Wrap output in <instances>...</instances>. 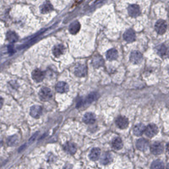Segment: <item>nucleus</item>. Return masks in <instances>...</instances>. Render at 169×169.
Returning a JSON list of instances; mask_svg holds the SVG:
<instances>
[{"mask_svg":"<svg viewBox=\"0 0 169 169\" xmlns=\"http://www.w3.org/2000/svg\"><path fill=\"white\" fill-rule=\"evenodd\" d=\"M39 97H40L41 101L47 102V101L50 100L53 97L52 90L48 87H43V88L41 89V90L39 91Z\"/></svg>","mask_w":169,"mask_h":169,"instance_id":"f257e3e1","label":"nucleus"},{"mask_svg":"<svg viewBox=\"0 0 169 169\" xmlns=\"http://www.w3.org/2000/svg\"><path fill=\"white\" fill-rule=\"evenodd\" d=\"M151 169H164V165L163 162L160 160H156L152 162L151 166Z\"/></svg>","mask_w":169,"mask_h":169,"instance_id":"a878e982","label":"nucleus"},{"mask_svg":"<svg viewBox=\"0 0 169 169\" xmlns=\"http://www.w3.org/2000/svg\"><path fill=\"white\" fill-rule=\"evenodd\" d=\"M113 161V156H112V154L110 152H105L101 156V163L103 164V165H107V164H109L110 162H112Z\"/></svg>","mask_w":169,"mask_h":169,"instance_id":"f3484780","label":"nucleus"},{"mask_svg":"<svg viewBox=\"0 0 169 169\" xmlns=\"http://www.w3.org/2000/svg\"><path fill=\"white\" fill-rule=\"evenodd\" d=\"M74 74L78 77H84L87 74V68L86 65H78L74 68Z\"/></svg>","mask_w":169,"mask_h":169,"instance_id":"0eeeda50","label":"nucleus"},{"mask_svg":"<svg viewBox=\"0 0 169 169\" xmlns=\"http://www.w3.org/2000/svg\"><path fill=\"white\" fill-rule=\"evenodd\" d=\"M112 145L114 149L116 150H120L123 147V141L120 138H115L112 142Z\"/></svg>","mask_w":169,"mask_h":169,"instance_id":"393cba45","label":"nucleus"},{"mask_svg":"<svg viewBox=\"0 0 169 169\" xmlns=\"http://www.w3.org/2000/svg\"><path fill=\"white\" fill-rule=\"evenodd\" d=\"M55 89L58 93H65L69 90V86L67 83L61 81V82H58L57 84Z\"/></svg>","mask_w":169,"mask_h":169,"instance_id":"dca6fc26","label":"nucleus"},{"mask_svg":"<svg viewBox=\"0 0 169 169\" xmlns=\"http://www.w3.org/2000/svg\"><path fill=\"white\" fill-rule=\"evenodd\" d=\"M116 124L120 129H126L129 126V119L127 118L123 117V116H120L116 119Z\"/></svg>","mask_w":169,"mask_h":169,"instance_id":"6e6552de","label":"nucleus"},{"mask_svg":"<svg viewBox=\"0 0 169 169\" xmlns=\"http://www.w3.org/2000/svg\"><path fill=\"white\" fill-rule=\"evenodd\" d=\"M17 141H18V138L16 135H13L11 137H8L7 140V143L8 145H16Z\"/></svg>","mask_w":169,"mask_h":169,"instance_id":"cd10ccee","label":"nucleus"},{"mask_svg":"<svg viewBox=\"0 0 169 169\" xmlns=\"http://www.w3.org/2000/svg\"><path fill=\"white\" fill-rule=\"evenodd\" d=\"M64 149L67 153H69L70 155H74L76 152L77 147H76V145L72 143V142H67L64 146Z\"/></svg>","mask_w":169,"mask_h":169,"instance_id":"4468645a","label":"nucleus"},{"mask_svg":"<svg viewBox=\"0 0 169 169\" xmlns=\"http://www.w3.org/2000/svg\"><path fill=\"white\" fill-rule=\"evenodd\" d=\"M156 53L162 58H169V48L164 44H161L156 47Z\"/></svg>","mask_w":169,"mask_h":169,"instance_id":"7ed1b4c3","label":"nucleus"},{"mask_svg":"<svg viewBox=\"0 0 169 169\" xmlns=\"http://www.w3.org/2000/svg\"><path fill=\"white\" fill-rule=\"evenodd\" d=\"M104 65V61H103V58L100 55H95L92 58V65L95 67V68H100L101 66Z\"/></svg>","mask_w":169,"mask_h":169,"instance_id":"a211bd4d","label":"nucleus"},{"mask_svg":"<svg viewBox=\"0 0 169 169\" xmlns=\"http://www.w3.org/2000/svg\"><path fill=\"white\" fill-rule=\"evenodd\" d=\"M166 149H167V151H168V153L169 154V143L167 145V148H166Z\"/></svg>","mask_w":169,"mask_h":169,"instance_id":"c85d7f7f","label":"nucleus"},{"mask_svg":"<svg viewBox=\"0 0 169 169\" xmlns=\"http://www.w3.org/2000/svg\"><path fill=\"white\" fill-rule=\"evenodd\" d=\"M163 151H164L163 145L160 142H155L151 146V151L154 155H160L163 152Z\"/></svg>","mask_w":169,"mask_h":169,"instance_id":"423d86ee","label":"nucleus"},{"mask_svg":"<svg viewBox=\"0 0 169 169\" xmlns=\"http://www.w3.org/2000/svg\"><path fill=\"white\" fill-rule=\"evenodd\" d=\"M123 38H124V40L126 41H128V42H133L135 40V32L132 29L127 30L124 32Z\"/></svg>","mask_w":169,"mask_h":169,"instance_id":"ddd939ff","label":"nucleus"},{"mask_svg":"<svg viewBox=\"0 0 169 169\" xmlns=\"http://www.w3.org/2000/svg\"><path fill=\"white\" fill-rule=\"evenodd\" d=\"M118 56H119L118 51L114 48L108 50L107 53V59H109V60H115V59L118 58Z\"/></svg>","mask_w":169,"mask_h":169,"instance_id":"4be33fe9","label":"nucleus"},{"mask_svg":"<svg viewBox=\"0 0 169 169\" xmlns=\"http://www.w3.org/2000/svg\"><path fill=\"white\" fill-rule=\"evenodd\" d=\"M167 169H169V163L167 165Z\"/></svg>","mask_w":169,"mask_h":169,"instance_id":"c756f323","label":"nucleus"},{"mask_svg":"<svg viewBox=\"0 0 169 169\" xmlns=\"http://www.w3.org/2000/svg\"><path fill=\"white\" fill-rule=\"evenodd\" d=\"M45 78V73L39 69H36L33 70L32 72V79L36 82H41L44 80Z\"/></svg>","mask_w":169,"mask_h":169,"instance_id":"1a4fd4ad","label":"nucleus"},{"mask_svg":"<svg viewBox=\"0 0 169 169\" xmlns=\"http://www.w3.org/2000/svg\"><path fill=\"white\" fill-rule=\"evenodd\" d=\"M143 59V56L141 54L140 52L139 51H133L130 54V61L131 63L135 64V65H138L140 64Z\"/></svg>","mask_w":169,"mask_h":169,"instance_id":"39448f33","label":"nucleus"},{"mask_svg":"<svg viewBox=\"0 0 169 169\" xmlns=\"http://www.w3.org/2000/svg\"><path fill=\"white\" fill-rule=\"evenodd\" d=\"M100 156H101V150H100L99 148H94V149H92L91 151L90 152V155H89L90 160H92V161H97V160H98L99 157H100Z\"/></svg>","mask_w":169,"mask_h":169,"instance_id":"6ab92c4d","label":"nucleus"},{"mask_svg":"<svg viewBox=\"0 0 169 169\" xmlns=\"http://www.w3.org/2000/svg\"><path fill=\"white\" fill-rule=\"evenodd\" d=\"M53 9V5H52L50 3H48V2L44 3V4L41 5V13H43V14L49 13V12H51Z\"/></svg>","mask_w":169,"mask_h":169,"instance_id":"5701e85b","label":"nucleus"},{"mask_svg":"<svg viewBox=\"0 0 169 169\" xmlns=\"http://www.w3.org/2000/svg\"><path fill=\"white\" fill-rule=\"evenodd\" d=\"M31 115L32 116L33 118L35 119H38L40 118L41 113H42V107L41 106L38 105H36V106H33L31 108Z\"/></svg>","mask_w":169,"mask_h":169,"instance_id":"f8f14e48","label":"nucleus"},{"mask_svg":"<svg viewBox=\"0 0 169 169\" xmlns=\"http://www.w3.org/2000/svg\"><path fill=\"white\" fill-rule=\"evenodd\" d=\"M145 128H146V127H145L144 124H142V123L137 124V125H135V126L134 127V130H133L134 135H136V136L142 135L145 132Z\"/></svg>","mask_w":169,"mask_h":169,"instance_id":"2eb2a0df","label":"nucleus"},{"mask_svg":"<svg viewBox=\"0 0 169 169\" xmlns=\"http://www.w3.org/2000/svg\"><path fill=\"white\" fill-rule=\"evenodd\" d=\"M80 28H81L80 23H79L78 21H74V22L71 23L70 25H69V32L73 34V35H74V34H76V33L80 31Z\"/></svg>","mask_w":169,"mask_h":169,"instance_id":"412c9836","label":"nucleus"},{"mask_svg":"<svg viewBox=\"0 0 169 169\" xmlns=\"http://www.w3.org/2000/svg\"><path fill=\"white\" fill-rule=\"evenodd\" d=\"M84 122L87 124H92L96 122V116L91 113H87L84 116Z\"/></svg>","mask_w":169,"mask_h":169,"instance_id":"aec40b11","label":"nucleus"},{"mask_svg":"<svg viewBox=\"0 0 169 169\" xmlns=\"http://www.w3.org/2000/svg\"><path fill=\"white\" fill-rule=\"evenodd\" d=\"M155 28H156V32L158 33V34H160V35H162V34H164V33L166 32L167 28H168V25H167L165 20H159L156 21V25H155Z\"/></svg>","mask_w":169,"mask_h":169,"instance_id":"f03ea898","label":"nucleus"},{"mask_svg":"<svg viewBox=\"0 0 169 169\" xmlns=\"http://www.w3.org/2000/svg\"><path fill=\"white\" fill-rule=\"evenodd\" d=\"M158 132V129H157V126L156 124H153L151 123L149 124L148 126H146L145 128V135L149 138H152L153 136H155Z\"/></svg>","mask_w":169,"mask_h":169,"instance_id":"20e7f679","label":"nucleus"},{"mask_svg":"<svg viewBox=\"0 0 169 169\" xmlns=\"http://www.w3.org/2000/svg\"><path fill=\"white\" fill-rule=\"evenodd\" d=\"M64 52H65V48H64L63 45H60V44L55 46V47L53 48V54H54L56 57L62 55V54L64 53Z\"/></svg>","mask_w":169,"mask_h":169,"instance_id":"b1692460","label":"nucleus"},{"mask_svg":"<svg viewBox=\"0 0 169 169\" xmlns=\"http://www.w3.org/2000/svg\"><path fill=\"white\" fill-rule=\"evenodd\" d=\"M136 147L140 151H146L149 147V141L145 139H140L136 142Z\"/></svg>","mask_w":169,"mask_h":169,"instance_id":"9b49d317","label":"nucleus"},{"mask_svg":"<svg viewBox=\"0 0 169 169\" xmlns=\"http://www.w3.org/2000/svg\"><path fill=\"white\" fill-rule=\"evenodd\" d=\"M7 40L9 42H15L18 40V36L13 32H8L7 33Z\"/></svg>","mask_w":169,"mask_h":169,"instance_id":"bb28decb","label":"nucleus"},{"mask_svg":"<svg viewBox=\"0 0 169 169\" xmlns=\"http://www.w3.org/2000/svg\"><path fill=\"white\" fill-rule=\"evenodd\" d=\"M128 13L131 17H137L140 14V6L137 4H131L128 8Z\"/></svg>","mask_w":169,"mask_h":169,"instance_id":"9d476101","label":"nucleus"}]
</instances>
